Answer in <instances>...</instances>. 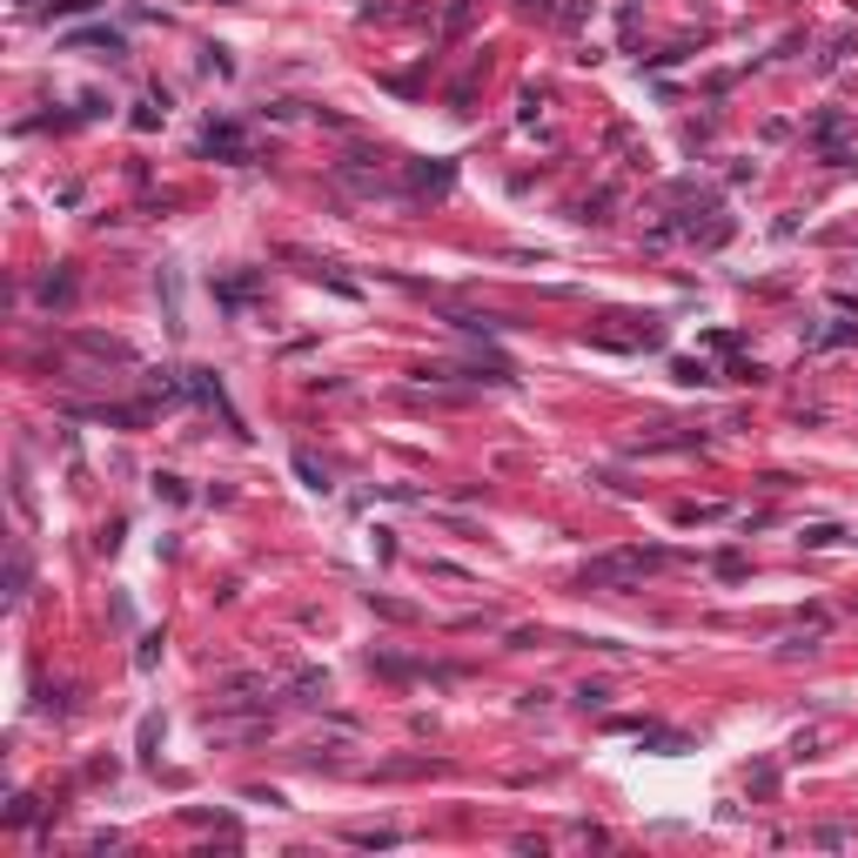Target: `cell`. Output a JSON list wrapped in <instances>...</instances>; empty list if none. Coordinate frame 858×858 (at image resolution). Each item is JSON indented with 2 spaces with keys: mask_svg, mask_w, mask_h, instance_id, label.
Returning a JSON list of instances; mask_svg holds the SVG:
<instances>
[{
  "mask_svg": "<svg viewBox=\"0 0 858 858\" xmlns=\"http://www.w3.org/2000/svg\"><path fill=\"white\" fill-rule=\"evenodd\" d=\"M657 557H644V550H624V557H604V564H590L583 570V583H624V577H644Z\"/></svg>",
  "mask_w": 858,
  "mask_h": 858,
  "instance_id": "obj_1",
  "label": "cell"
},
{
  "mask_svg": "<svg viewBox=\"0 0 858 858\" xmlns=\"http://www.w3.org/2000/svg\"><path fill=\"white\" fill-rule=\"evenodd\" d=\"M202 148H208V154H222V161H242V154H248L242 128H228V121H222V128H208V135H202Z\"/></svg>",
  "mask_w": 858,
  "mask_h": 858,
  "instance_id": "obj_2",
  "label": "cell"
}]
</instances>
